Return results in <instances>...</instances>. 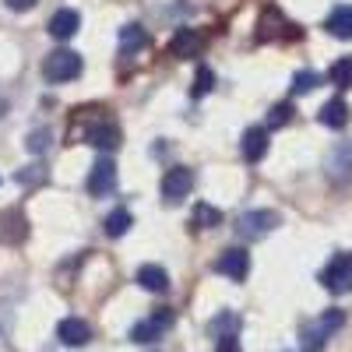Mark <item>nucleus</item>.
<instances>
[{"label":"nucleus","mask_w":352,"mask_h":352,"mask_svg":"<svg viewBox=\"0 0 352 352\" xmlns=\"http://www.w3.org/2000/svg\"><path fill=\"white\" fill-rule=\"evenodd\" d=\"M78 74H81V56L74 50H53L46 60H43V78L53 81V85L74 81Z\"/></svg>","instance_id":"f257e3e1"},{"label":"nucleus","mask_w":352,"mask_h":352,"mask_svg":"<svg viewBox=\"0 0 352 352\" xmlns=\"http://www.w3.org/2000/svg\"><path fill=\"white\" fill-rule=\"evenodd\" d=\"M345 324V314L342 310H324L310 328H303V352H320L324 342Z\"/></svg>","instance_id":"f03ea898"},{"label":"nucleus","mask_w":352,"mask_h":352,"mask_svg":"<svg viewBox=\"0 0 352 352\" xmlns=\"http://www.w3.org/2000/svg\"><path fill=\"white\" fill-rule=\"evenodd\" d=\"M320 282H324V289L335 292V296L352 292V254H335L331 264L320 272Z\"/></svg>","instance_id":"7ed1b4c3"},{"label":"nucleus","mask_w":352,"mask_h":352,"mask_svg":"<svg viewBox=\"0 0 352 352\" xmlns=\"http://www.w3.org/2000/svg\"><path fill=\"white\" fill-rule=\"evenodd\" d=\"M173 320H176L173 310H169V307H159L148 320H138V324L131 328V338H134V342H159V338L173 328Z\"/></svg>","instance_id":"20e7f679"},{"label":"nucleus","mask_w":352,"mask_h":352,"mask_svg":"<svg viewBox=\"0 0 352 352\" xmlns=\"http://www.w3.org/2000/svg\"><path fill=\"white\" fill-rule=\"evenodd\" d=\"M278 226V212H243L236 219V232L243 240H261Z\"/></svg>","instance_id":"39448f33"},{"label":"nucleus","mask_w":352,"mask_h":352,"mask_svg":"<svg viewBox=\"0 0 352 352\" xmlns=\"http://www.w3.org/2000/svg\"><path fill=\"white\" fill-rule=\"evenodd\" d=\"M85 187H88V194H96V197L109 194V190L116 187V162H113L109 155H99V159H96V166L88 169Z\"/></svg>","instance_id":"423d86ee"},{"label":"nucleus","mask_w":352,"mask_h":352,"mask_svg":"<svg viewBox=\"0 0 352 352\" xmlns=\"http://www.w3.org/2000/svg\"><path fill=\"white\" fill-rule=\"evenodd\" d=\"M215 272L226 275V278H232V282H243L247 272H250V254H247L243 247H229V250H222L219 261H215Z\"/></svg>","instance_id":"0eeeda50"},{"label":"nucleus","mask_w":352,"mask_h":352,"mask_svg":"<svg viewBox=\"0 0 352 352\" xmlns=\"http://www.w3.org/2000/svg\"><path fill=\"white\" fill-rule=\"evenodd\" d=\"M190 190H194V173H190L187 166H173V169L162 176V197H166L169 204L184 201Z\"/></svg>","instance_id":"6e6552de"},{"label":"nucleus","mask_w":352,"mask_h":352,"mask_svg":"<svg viewBox=\"0 0 352 352\" xmlns=\"http://www.w3.org/2000/svg\"><path fill=\"white\" fill-rule=\"evenodd\" d=\"M85 141L99 152H113V148H120V127L116 124H92L85 131Z\"/></svg>","instance_id":"1a4fd4ad"},{"label":"nucleus","mask_w":352,"mask_h":352,"mask_svg":"<svg viewBox=\"0 0 352 352\" xmlns=\"http://www.w3.org/2000/svg\"><path fill=\"white\" fill-rule=\"evenodd\" d=\"M197 50H201V36L194 32V28H176L173 39H169V56L190 60V56H197Z\"/></svg>","instance_id":"9d476101"},{"label":"nucleus","mask_w":352,"mask_h":352,"mask_svg":"<svg viewBox=\"0 0 352 352\" xmlns=\"http://www.w3.org/2000/svg\"><path fill=\"white\" fill-rule=\"evenodd\" d=\"M25 232H28V222L18 208L0 212V243H21Z\"/></svg>","instance_id":"9b49d317"},{"label":"nucleus","mask_w":352,"mask_h":352,"mask_svg":"<svg viewBox=\"0 0 352 352\" xmlns=\"http://www.w3.org/2000/svg\"><path fill=\"white\" fill-rule=\"evenodd\" d=\"M328 176L335 184L352 180V144H335L328 155Z\"/></svg>","instance_id":"f8f14e48"},{"label":"nucleus","mask_w":352,"mask_h":352,"mask_svg":"<svg viewBox=\"0 0 352 352\" xmlns=\"http://www.w3.org/2000/svg\"><path fill=\"white\" fill-rule=\"evenodd\" d=\"M56 338H60L64 345H85L88 338H92V328H88V320L81 317H64L60 324H56Z\"/></svg>","instance_id":"ddd939ff"},{"label":"nucleus","mask_w":352,"mask_h":352,"mask_svg":"<svg viewBox=\"0 0 352 352\" xmlns=\"http://www.w3.org/2000/svg\"><path fill=\"white\" fill-rule=\"evenodd\" d=\"M78 28H81V14L78 11H71V8H64V11H56L53 18H50V36L53 39H71L74 32H78Z\"/></svg>","instance_id":"4468645a"},{"label":"nucleus","mask_w":352,"mask_h":352,"mask_svg":"<svg viewBox=\"0 0 352 352\" xmlns=\"http://www.w3.org/2000/svg\"><path fill=\"white\" fill-rule=\"evenodd\" d=\"M240 152H243L247 162H261L264 152H268V131H264V127H250L243 134V141H240Z\"/></svg>","instance_id":"2eb2a0df"},{"label":"nucleus","mask_w":352,"mask_h":352,"mask_svg":"<svg viewBox=\"0 0 352 352\" xmlns=\"http://www.w3.org/2000/svg\"><path fill=\"white\" fill-rule=\"evenodd\" d=\"M138 285L144 292H166L169 289V275H166L162 264H141L138 268Z\"/></svg>","instance_id":"dca6fc26"},{"label":"nucleus","mask_w":352,"mask_h":352,"mask_svg":"<svg viewBox=\"0 0 352 352\" xmlns=\"http://www.w3.org/2000/svg\"><path fill=\"white\" fill-rule=\"evenodd\" d=\"M282 28H292L285 18H282V11H275V8H268L261 14V25H257V39L261 43H268V39H275V36H282Z\"/></svg>","instance_id":"f3484780"},{"label":"nucleus","mask_w":352,"mask_h":352,"mask_svg":"<svg viewBox=\"0 0 352 352\" xmlns=\"http://www.w3.org/2000/svg\"><path fill=\"white\" fill-rule=\"evenodd\" d=\"M320 124L331 127V131L345 127V124H349V106H345V99H331V102L320 106Z\"/></svg>","instance_id":"a211bd4d"},{"label":"nucleus","mask_w":352,"mask_h":352,"mask_svg":"<svg viewBox=\"0 0 352 352\" xmlns=\"http://www.w3.org/2000/svg\"><path fill=\"white\" fill-rule=\"evenodd\" d=\"M324 28L338 39H352V8H335Z\"/></svg>","instance_id":"6ab92c4d"},{"label":"nucleus","mask_w":352,"mask_h":352,"mask_svg":"<svg viewBox=\"0 0 352 352\" xmlns=\"http://www.w3.org/2000/svg\"><path fill=\"white\" fill-rule=\"evenodd\" d=\"M141 46H148V32H144L141 25H124L120 28V50L124 53H134V50H141Z\"/></svg>","instance_id":"aec40b11"},{"label":"nucleus","mask_w":352,"mask_h":352,"mask_svg":"<svg viewBox=\"0 0 352 352\" xmlns=\"http://www.w3.org/2000/svg\"><path fill=\"white\" fill-rule=\"evenodd\" d=\"M190 222H194V229H215V226H222V212L212 208V204H197Z\"/></svg>","instance_id":"412c9836"},{"label":"nucleus","mask_w":352,"mask_h":352,"mask_svg":"<svg viewBox=\"0 0 352 352\" xmlns=\"http://www.w3.org/2000/svg\"><path fill=\"white\" fill-rule=\"evenodd\" d=\"M131 212L127 208H116V212H109L106 215V236H124V232L131 229Z\"/></svg>","instance_id":"4be33fe9"},{"label":"nucleus","mask_w":352,"mask_h":352,"mask_svg":"<svg viewBox=\"0 0 352 352\" xmlns=\"http://www.w3.org/2000/svg\"><path fill=\"white\" fill-rule=\"evenodd\" d=\"M236 328H240V317L236 314H219L212 324H208V331L215 335V338H229V335H236Z\"/></svg>","instance_id":"5701e85b"},{"label":"nucleus","mask_w":352,"mask_h":352,"mask_svg":"<svg viewBox=\"0 0 352 352\" xmlns=\"http://www.w3.org/2000/svg\"><path fill=\"white\" fill-rule=\"evenodd\" d=\"M328 78H331V85H338V88H352V56H342V60H335L331 71H328Z\"/></svg>","instance_id":"b1692460"},{"label":"nucleus","mask_w":352,"mask_h":352,"mask_svg":"<svg viewBox=\"0 0 352 352\" xmlns=\"http://www.w3.org/2000/svg\"><path fill=\"white\" fill-rule=\"evenodd\" d=\"M317 85H320V74H314V71H300L296 78H292V96H307V92H314Z\"/></svg>","instance_id":"393cba45"},{"label":"nucleus","mask_w":352,"mask_h":352,"mask_svg":"<svg viewBox=\"0 0 352 352\" xmlns=\"http://www.w3.org/2000/svg\"><path fill=\"white\" fill-rule=\"evenodd\" d=\"M212 88H215V74H212L208 67H201V71L194 74V88H190V96H197V99H201V96H208Z\"/></svg>","instance_id":"a878e982"},{"label":"nucleus","mask_w":352,"mask_h":352,"mask_svg":"<svg viewBox=\"0 0 352 352\" xmlns=\"http://www.w3.org/2000/svg\"><path fill=\"white\" fill-rule=\"evenodd\" d=\"M289 120H292V106H289V102H278V106H272V113H268V127H264V131L285 127Z\"/></svg>","instance_id":"bb28decb"},{"label":"nucleus","mask_w":352,"mask_h":352,"mask_svg":"<svg viewBox=\"0 0 352 352\" xmlns=\"http://www.w3.org/2000/svg\"><path fill=\"white\" fill-rule=\"evenodd\" d=\"M46 148H50V131H46V127H39L36 134H28V152L39 155V152H46Z\"/></svg>","instance_id":"cd10ccee"},{"label":"nucleus","mask_w":352,"mask_h":352,"mask_svg":"<svg viewBox=\"0 0 352 352\" xmlns=\"http://www.w3.org/2000/svg\"><path fill=\"white\" fill-rule=\"evenodd\" d=\"M215 352H243V349H240V338L236 335H229V338H219V349Z\"/></svg>","instance_id":"c85d7f7f"},{"label":"nucleus","mask_w":352,"mask_h":352,"mask_svg":"<svg viewBox=\"0 0 352 352\" xmlns=\"http://www.w3.org/2000/svg\"><path fill=\"white\" fill-rule=\"evenodd\" d=\"M4 4L11 11H28V8H36V0H4Z\"/></svg>","instance_id":"c756f323"}]
</instances>
